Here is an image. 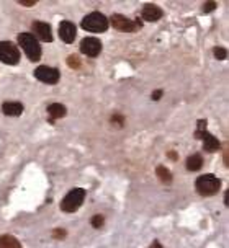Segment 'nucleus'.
Wrapping results in <instances>:
<instances>
[{"label":"nucleus","instance_id":"nucleus-4","mask_svg":"<svg viewBox=\"0 0 229 248\" xmlns=\"http://www.w3.org/2000/svg\"><path fill=\"white\" fill-rule=\"evenodd\" d=\"M82 28L90 33H105L108 30V20L107 16L100 12H92L82 20Z\"/></svg>","mask_w":229,"mask_h":248},{"label":"nucleus","instance_id":"nucleus-9","mask_svg":"<svg viewBox=\"0 0 229 248\" xmlns=\"http://www.w3.org/2000/svg\"><path fill=\"white\" fill-rule=\"evenodd\" d=\"M81 52L89 57H97L102 52V43L97 38H83L81 43Z\"/></svg>","mask_w":229,"mask_h":248},{"label":"nucleus","instance_id":"nucleus-20","mask_svg":"<svg viewBox=\"0 0 229 248\" xmlns=\"http://www.w3.org/2000/svg\"><path fill=\"white\" fill-rule=\"evenodd\" d=\"M67 64H69L70 69H79L81 67V59H79L76 54H72V56L67 57Z\"/></svg>","mask_w":229,"mask_h":248},{"label":"nucleus","instance_id":"nucleus-19","mask_svg":"<svg viewBox=\"0 0 229 248\" xmlns=\"http://www.w3.org/2000/svg\"><path fill=\"white\" fill-rule=\"evenodd\" d=\"M213 54H214V57H216V59H219V61H224L228 57V51L224 49V47H219V46H216L213 49Z\"/></svg>","mask_w":229,"mask_h":248},{"label":"nucleus","instance_id":"nucleus-12","mask_svg":"<svg viewBox=\"0 0 229 248\" xmlns=\"http://www.w3.org/2000/svg\"><path fill=\"white\" fill-rule=\"evenodd\" d=\"M162 15H164L162 8L154 5V3H146V5L143 7V13H141L143 20H146V21H157L162 18Z\"/></svg>","mask_w":229,"mask_h":248},{"label":"nucleus","instance_id":"nucleus-1","mask_svg":"<svg viewBox=\"0 0 229 248\" xmlns=\"http://www.w3.org/2000/svg\"><path fill=\"white\" fill-rule=\"evenodd\" d=\"M195 188H196V193L200 194V196H214L219 189H221V180L218 178V176L214 175H201L198 176L196 181H195Z\"/></svg>","mask_w":229,"mask_h":248},{"label":"nucleus","instance_id":"nucleus-24","mask_svg":"<svg viewBox=\"0 0 229 248\" xmlns=\"http://www.w3.org/2000/svg\"><path fill=\"white\" fill-rule=\"evenodd\" d=\"M18 3L25 7H33V5H36V0H20Z\"/></svg>","mask_w":229,"mask_h":248},{"label":"nucleus","instance_id":"nucleus-6","mask_svg":"<svg viewBox=\"0 0 229 248\" xmlns=\"http://www.w3.org/2000/svg\"><path fill=\"white\" fill-rule=\"evenodd\" d=\"M108 23H112L113 28L121 31V33H134V31H138L139 28H143V23H141L139 18L130 20V18H126L125 15H121V13H113Z\"/></svg>","mask_w":229,"mask_h":248},{"label":"nucleus","instance_id":"nucleus-10","mask_svg":"<svg viewBox=\"0 0 229 248\" xmlns=\"http://www.w3.org/2000/svg\"><path fill=\"white\" fill-rule=\"evenodd\" d=\"M76 34H77L76 25L70 23V21H61V25H59V36H61V39H63L65 44H72L74 39H76Z\"/></svg>","mask_w":229,"mask_h":248},{"label":"nucleus","instance_id":"nucleus-2","mask_svg":"<svg viewBox=\"0 0 229 248\" xmlns=\"http://www.w3.org/2000/svg\"><path fill=\"white\" fill-rule=\"evenodd\" d=\"M18 44L21 46V49L25 51L26 57L32 62H38L41 59V46H39V43L32 33H20Z\"/></svg>","mask_w":229,"mask_h":248},{"label":"nucleus","instance_id":"nucleus-13","mask_svg":"<svg viewBox=\"0 0 229 248\" xmlns=\"http://www.w3.org/2000/svg\"><path fill=\"white\" fill-rule=\"evenodd\" d=\"M2 111L5 116H20L23 113V105L20 101H5L2 105Z\"/></svg>","mask_w":229,"mask_h":248},{"label":"nucleus","instance_id":"nucleus-22","mask_svg":"<svg viewBox=\"0 0 229 248\" xmlns=\"http://www.w3.org/2000/svg\"><path fill=\"white\" fill-rule=\"evenodd\" d=\"M112 123L113 124H118V126H125V118L121 116V114H113L112 116Z\"/></svg>","mask_w":229,"mask_h":248},{"label":"nucleus","instance_id":"nucleus-27","mask_svg":"<svg viewBox=\"0 0 229 248\" xmlns=\"http://www.w3.org/2000/svg\"><path fill=\"white\" fill-rule=\"evenodd\" d=\"M167 155H169V157L172 158V160H177V154H175V152H167Z\"/></svg>","mask_w":229,"mask_h":248},{"label":"nucleus","instance_id":"nucleus-11","mask_svg":"<svg viewBox=\"0 0 229 248\" xmlns=\"http://www.w3.org/2000/svg\"><path fill=\"white\" fill-rule=\"evenodd\" d=\"M33 31L36 33V36L45 43H51L52 41V31L51 26L45 23V21H33Z\"/></svg>","mask_w":229,"mask_h":248},{"label":"nucleus","instance_id":"nucleus-14","mask_svg":"<svg viewBox=\"0 0 229 248\" xmlns=\"http://www.w3.org/2000/svg\"><path fill=\"white\" fill-rule=\"evenodd\" d=\"M67 109H65L64 105L61 103H52L48 106V114H49V123H56V119H61L65 116Z\"/></svg>","mask_w":229,"mask_h":248},{"label":"nucleus","instance_id":"nucleus-26","mask_svg":"<svg viewBox=\"0 0 229 248\" xmlns=\"http://www.w3.org/2000/svg\"><path fill=\"white\" fill-rule=\"evenodd\" d=\"M149 248H164V247H162L159 242H152V243H151V247H149Z\"/></svg>","mask_w":229,"mask_h":248},{"label":"nucleus","instance_id":"nucleus-23","mask_svg":"<svg viewBox=\"0 0 229 248\" xmlns=\"http://www.w3.org/2000/svg\"><path fill=\"white\" fill-rule=\"evenodd\" d=\"M216 7H218V3H216V2H206L205 5H203V8H201V10H203L205 13H210V12H213Z\"/></svg>","mask_w":229,"mask_h":248},{"label":"nucleus","instance_id":"nucleus-16","mask_svg":"<svg viewBox=\"0 0 229 248\" xmlns=\"http://www.w3.org/2000/svg\"><path fill=\"white\" fill-rule=\"evenodd\" d=\"M0 248H21V243L16 237L10 235V233H3L0 235Z\"/></svg>","mask_w":229,"mask_h":248},{"label":"nucleus","instance_id":"nucleus-17","mask_svg":"<svg viewBox=\"0 0 229 248\" xmlns=\"http://www.w3.org/2000/svg\"><path fill=\"white\" fill-rule=\"evenodd\" d=\"M156 175H157V178H159L161 183H164V185H170L172 183L170 170H169V168H165L164 165H159L156 168Z\"/></svg>","mask_w":229,"mask_h":248},{"label":"nucleus","instance_id":"nucleus-8","mask_svg":"<svg viewBox=\"0 0 229 248\" xmlns=\"http://www.w3.org/2000/svg\"><path fill=\"white\" fill-rule=\"evenodd\" d=\"M0 61L8 65H15L20 62V51L8 41H0Z\"/></svg>","mask_w":229,"mask_h":248},{"label":"nucleus","instance_id":"nucleus-18","mask_svg":"<svg viewBox=\"0 0 229 248\" xmlns=\"http://www.w3.org/2000/svg\"><path fill=\"white\" fill-rule=\"evenodd\" d=\"M103 222H105V219H103L102 214L94 216V217H92V220H90V224H92V227H94V229H102Z\"/></svg>","mask_w":229,"mask_h":248},{"label":"nucleus","instance_id":"nucleus-5","mask_svg":"<svg viewBox=\"0 0 229 248\" xmlns=\"http://www.w3.org/2000/svg\"><path fill=\"white\" fill-rule=\"evenodd\" d=\"M83 199H85V189L82 188H74L65 194V198L61 201V211L64 212H76L79 207L83 204Z\"/></svg>","mask_w":229,"mask_h":248},{"label":"nucleus","instance_id":"nucleus-3","mask_svg":"<svg viewBox=\"0 0 229 248\" xmlns=\"http://www.w3.org/2000/svg\"><path fill=\"white\" fill-rule=\"evenodd\" d=\"M195 137H196V139L203 140V149L206 150V152L213 154V152H218V150L221 149L219 140L213 134H210V132L206 131V119H200V121H198Z\"/></svg>","mask_w":229,"mask_h":248},{"label":"nucleus","instance_id":"nucleus-15","mask_svg":"<svg viewBox=\"0 0 229 248\" xmlns=\"http://www.w3.org/2000/svg\"><path fill=\"white\" fill-rule=\"evenodd\" d=\"M188 171H198L201 167H203V158H201L200 154H193L187 158V163H185Z\"/></svg>","mask_w":229,"mask_h":248},{"label":"nucleus","instance_id":"nucleus-25","mask_svg":"<svg viewBox=\"0 0 229 248\" xmlns=\"http://www.w3.org/2000/svg\"><path fill=\"white\" fill-rule=\"evenodd\" d=\"M161 96H162V90H156L152 93V100H159Z\"/></svg>","mask_w":229,"mask_h":248},{"label":"nucleus","instance_id":"nucleus-7","mask_svg":"<svg viewBox=\"0 0 229 248\" xmlns=\"http://www.w3.org/2000/svg\"><path fill=\"white\" fill-rule=\"evenodd\" d=\"M34 77H36L39 82L48 83V85H56L61 78V72L56 67L41 65V67H36V70H34Z\"/></svg>","mask_w":229,"mask_h":248},{"label":"nucleus","instance_id":"nucleus-21","mask_svg":"<svg viewBox=\"0 0 229 248\" xmlns=\"http://www.w3.org/2000/svg\"><path fill=\"white\" fill-rule=\"evenodd\" d=\"M65 235H67V232H65L64 229H54V230H52V237L57 238V240H63V238H65Z\"/></svg>","mask_w":229,"mask_h":248}]
</instances>
